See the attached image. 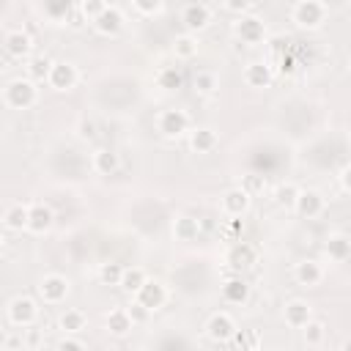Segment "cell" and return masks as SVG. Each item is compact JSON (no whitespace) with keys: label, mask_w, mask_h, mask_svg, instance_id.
I'll return each mask as SVG.
<instances>
[{"label":"cell","mask_w":351,"mask_h":351,"mask_svg":"<svg viewBox=\"0 0 351 351\" xmlns=\"http://www.w3.org/2000/svg\"><path fill=\"white\" fill-rule=\"evenodd\" d=\"M3 101L11 110H30L38 101V82L30 77H16L3 88Z\"/></svg>","instance_id":"1"},{"label":"cell","mask_w":351,"mask_h":351,"mask_svg":"<svg viewBox=\"0 0 351 351\" xmlns=\"http://www.w3.org/2000/svg\"><path fill=\"white\" fill-rule=\"evenodd\" d=\"M326 14H329V8L321 0H296L291 8V22L299 30H318V27H324Z\"/></svg>","instance_id":"2"},{"label":"cell","mask_w":351,"mask_h":351,"mask_svg":"<svg viewBox=\"0 0 351 351\" xmlns=\"http://www.w3.org/2000/svg\"><path fill=\"white\" fill-rule=\"evenodd\" d=\"M5 318L16 329H30L38 321V304H36V299L33 296H25V293H16L5 304Z\"/></svg>","instance_id":"3"},{"label":"cell","mask_w":351,"mask_h":351,"mask_svg":"<svg viewBox=\"0 0 351 351\" xmlns=\"http://www.w3.org/2000/svg\"><path fill=\"white\" fill-rule=\"evenodd\" d=\"M36 291H38V299H41L44 304H63V302L69 299V293H71V282H69L66 274L49 271V274H44V277L38 280Z\"/></svg>","instance_id":"4"},{"label":"cell","mask_w":351,"mask_h":351,"mask_svg":"<svg viewBox=\"0 0 351 351\" xmlns=\"http://www.w3.org/2000/svg\"><path fill=\"white\" fill-rule=\"evenodd\" d=\"M156 132L165 137V140H178L189 132V115L178 107H167L156 115Z\"/></svg>","instance_id":"5"},{"label":"cell","mask_w":351,"mask_h":351,"mask_svg":"<svg viewBox=\"0 0 351 351\" xmlns=\"http://www.w3.org/2000/svg\"><path fill=\"white\" fill-rule=\"evenodd\" d=\"M77 82H80V71L71 60H52V69L47 74V85L55 93H69L77 88Z\"/></svg>","instance_id":"6"},{"label":"cell","mask_w":351,"mask_h":351,"mask_svg":"<svg viewBox=\"0 0 351 351\" xmlns=\"http://www.w3.org/2000/svg\"><path fill=\"white\" fill-rule=\"evenodd\" d=\"M252 206V195L239 184V186H230L219 195V211L228 217V219H241Z\"/></svg>","instance_id":"7"},{"label":"cell","mask_w":351,"mask_h":351,"mask_svg":"<svg viewBox=\"0 0 351 351\" xmlns=\"http://www.w3.org/2000/svg\"><path fill=\"white\" fill-rule=\"evenodd\" d=\"M233 36L247 47H258L266 38V22L261 16H255V14H241L233 22Z\"/></svg>","instance_id":"8"},{"label":"cell","mask_w":351,"mask_h":351,"mask_svg":"<svg viewBox=\"0 0 351 351\" xmlns=\"http://www.w3.org/2000/svg\"><path fill=\"white\" fill-rule=\"evenodd\" d=\"M167 285L162 282V280H156V277H145V282L134 291V299L143 304V307H148L151 313H156V310H162L165 304H167Z\"/></svg>","instance_id":"9"},{"label":"cell","mask_w":351,"mask_h":351,"mask_svg":"<svg viewBox=\"0 0 351 351\" xmlns=\"http://www.w3.org/2000/svg\"><path fill=\"white\" fill-rule=\"evenodd\" d=\"M236 329H239V326H236V318H233L230 313H225V310L211 313L208 321H206V337H208L211 343H217V346L230 343V337H233Z\"/></svg>","instance_id":"10"},{"label":"cell","mask_w":351,"mask_h":351,"mask_svg":"<svg viewBox=\"0 0 351 351\" xmlns=\"http://www.w3.org/2000/svg\"><path fill=\"white\" fill-rule=\"evenodd\" d=\"M302 219H315L326 211V197L318 192V189H299L296 192V200L291 206Z\"/></svg>","instance_id":"11"},{"label":"cell","mask_w":351,"mask_h":351,"mask_svg":"<svg viewBox=\"0 0 351 351\" xmlns=\"http://www.w3.org/2000/svg\"><path fill=\"white\" fill-rule=\"evenodd\" d=\"M181 25H184V33H200L211 25V8L200 0H192L181 8Z\"/></svg>","instance_id":"12"},{"label":"cell","mask_w":351,"mask_h":351,"mask_svg":"<svg viewBox=\"0 0 351 351\" xmlns=\"http://www.w3.org/2000/svg\"><path fill=\"white\" fill-rule=\"evenodd\" d=\"M90 25H93V30H96L99 36H104V38H118V36L123 33V27H126V16H123V11H118L115 5H107L96 19H90Z\"/></svg>","instance_id":"13"},{"label":"cell","mask_w":351,"mask_h":351,"mask_svg":"<svg viewBox=\"0 0 351 351\" xmlns=\"http://www.w3.org/2000/svg\"><path fill=\"white\" fill-rule=\"evenodd\" d=\"M241 80H244V85L252 88V90H266V88L274 82V69H271L266 60H252V63L244 66Z\"/></svg>","instance_id":"14"},{"label":"cell","mask_w":351,"mask_h":351,"mask_svg":"<svg viewBox=\"0 0 351 351\" xmlns=\"http://www.w3.org/2000/svg\"><path fill=\"white\" fill-rule=\"evenodd\" d=\"M3 49L14 60H27L30 52H33V38L25 30H8L5 38H3Z\"/></svg>","instance_id":"15"},{"label":"cell","mask_w":351,"mask_h":351,"mask_svg":"<svg viewBox=\"0 0 351 351\" xmlns=\"http://www.w3.org/2000/svg\"><path fill=\"white\" fill-rule=\"evenodd\" d=\"M52 225H55V211H52V206H47V203H33V206H27V228H25V230H30V233H36V236H44Z\"/></svg>","instance_id":"16"},{"label":"cell","mask_w":351,"mask_h":351,"mask_svg":"<svg viewBox=\"0 0 351 351\" xmlns=\"http://www.w3.org/2000/svg\"><path fill=\"white\" fill-rule=\"evenodd\" d=\"M225 261H228V266H230L233 271H239V274H241L244 269L255 266V261H258V250H255L250 241H236V244H230V250H228Z\"/></svg>","instance_id":"17"},{"label":"cell","mask_w":351,"mask_h":351,"mask_svg":"<svg viewBox=\"0 0 351 351\" xmlns=\"http://www.w3.org/2000/svg\"><path fill=\"white\" fill-rule=\"evenodd\" d=\"M293 280L302 285V288H318L324 282V266L315 261V258H302L296 266H293Z\"/></svg>","instance_id":"18"},{"label":"cell","mask_w":351,"mask_h":351,"mask_svg":"<svg viewBox=\"0 0 351 351\" xmlns=\"http://www.w3.org/2000/svg\"><path fill=\"white\" fill-rule=\"evenodd\" d=\"M313 318V304L307 299H288L282 307V321L291 329H302Z\"/></svg>","instance_id":"19"},{"label":"cell","mask_w":351,"mask_h":351,"mask_svg":"<svg viewBox=\"0 0 351 351\" xmlns=\"http://www.w3.org/2000/svg\"><path fill=\"white\" fill-rule=\"evenodd\" d=\"M134 329V321L129 315L126 307H110L104 313V332L112 335V337H126L129 332Z\"/></svg>","instance_id":"20"},{"label":"cell","mask_w":351,"mask_h":351,"mask_svg":"<svg viewBox=\"0 0 351 351\" xmlns=\"http://www.w3.org/2000/svg\"><path fill=\"white\" fill-rule=\"evenodd\" d=\"M186 134H189V148L195 154H211L219 145V132L211 126H195Z\"/></svg>","instance_id":"21"},{"label":"cell","mask_w":351,"mask_h":351,"mask_svg":"<svg viewBox=\"0 0 351 351\" xmlns=\"http://www.w3.org/2000/svg\"><path fill=\"white\" fill-rule=\"evenodd\" d=\"M324 252L332 263H346L351 258V239L348 233H329L324 241Z\"/></svg>","instance_id":"22"},{"label":"cell","mask_w":351,"mask_h":351,"mask_svg":"<svg viewBox=\"0 0 351 351\" xmlns=\"http://www.w3.org/2000/svg\"><path fill=\"white\" fill-rule=\"evenodd\" d=\"M219 293H222V299H225L228 304H244V302L250 299V285H247V280H244L241 274H233V277H228V280L222 282Z\"/></svg>","instance_id":"23"},{"label":"cell","mask_w":351,"mask_h":351,"mask_svg":"<svg viewBox=\"0 0 351 351\" xmlns=\"http://www.w3.org/2000/svg\"><path fill=\"white\" fill-rule=\"evenodd\" d=\"M90 167L99 176H115L121 170V156L112 148H96L93 156H90Z\"/></svg>","instance_id":"24"},{"label":"cell","mask_w":351,"mask_h":351,"mask_svg":"<svg viewBox=\"0 0 351 351\" xmlns=\"http://www.w3.org/2000/svg\"><path fill=\"white\" fill-rule=\"evenodd\" d=\"M200 236V219L189 217V214H178L173 219V239L181 241V244H189Z\"/></svg>","instance_id":"25"},{"label":"cell","mask_w":351,"mask_h":351,"mask_svg":"<svg viewBox=\"0 0 351 351\" xmlns=\"http://www.w3.org/2000/svg\"><path fill=\"white\" fill-rule=\"evenodd\" d=\"M88 326V315L77 307H66L60 315H58V329L63 335H80L82 329Z\"/></svg>","instance_id":"26"},{"label":"cell","mask_w":351,"mask_h":351,"mask_svg":"<svg viewBox=\"0 0 351 351\" xmlns=\"http://www.w3.org/2000/svg\"><path fill=\"white\" fill-rule=\"evenodd\" d=\"M299 332H302V340H304L307 348H318L326 340V324L324 321H315V318H310Z\"/></svg>","instance_id":"27"},{"label":"cell","mask_w":351,"mask_h":351,"mask_svg":"<svg viewBox=\"0 0 351 351\" xmlns=\"http://www.w3.org/2000/svg\"><path fill=\"white\" fill-rule=\"evenodd\" d=\"M173 55L178 60H192L197 55V36L195 33H181L173 38Z\"/></svg>","instance_id":"28"},{"label":"cell","mask_w":351,"mask_h":351,"mask_svg":"<svg viewBox=\"0 0 351 351\" xmlns=\"http://www.w3.org/2000/svg\"><path fill=\"white\" fill-rule=\"evenodd\" d=\"M156 85L162 88V90H178V88H184V74H181V69L178 66H162L159 71H156Z\"/></svg>","instance_id":"29"},{"label":"cell","mask_w":351,"mask_h":351,"mask_svg":"<svg viewBox=\"0 0 351 351\" xmlns=\"http://www.w3.org/2000/svg\"><path fill=\"white\" fill-rule=\"evenodd\" d=\"M145 269L143 266H123V274H121V282H118V288L121 291H126L129 296H134V291L145 282Z\"/></svg>","instance_id":"30"},{"label":"cell","mask_w":351,"mask_h":351,"mask_svg":"<svg viewBox=\"0 0 351 351\" xmlns=\"http://www.w3.org/2000/svg\"><path fill=\"white\" fill-rule=\"evenodd\" d=\"M3 225L8 230H25L27 228V206L25 203H14L3 211Z\"/></svg>","instance_id":"31"},{"label":"cell","mask_w":351,"mask_h":351,"mask_svg":"<svg viewBox=\"0 0 351 351\" xmlns=\"http://www.w3.org/2000/svg\"><path fill=\"white\" fill-rule=\"evenodd\" d=\"M121 274H123V263H118V261H107L99 266V282L107 288H118Z\"/></svg>","instance_id":"32"},{"label":"cell","mask_w":351,"mask_h":351,"mask_svg":"<svg viewBox=\"0 0 351 351\" xmlns=\"http://www.w3.org/2000/svg\"><path fill=\"white\" fill-rule=\"evenodd\" d=\"M52 69V60L47 55H38V58H27V77L33 82H47V74Z\"/></svg>","instance_id":"33"},{"label":"cell","mask_w":351,"mask_h":351,"mask_svg":"<svg viewBox=\"0 0 351 351\" xmlns=\"http://www.w3.org/2000/svg\"><path fill=\"white\" fill-rule=\"evenodd\" d=\"M192 88H195V93H200V96H211V93H217L219 80H217L214 71H197L195 80H192Z\"/></svg>","instance_id":"34"},{"label":"cell","mask_w":351,"mask_h":351,"mask_svg":"<svg viewBox=\"0 0 351 351\" xmlns=\"http://www.w3.org/2000/svg\"><path fill=\"white\" fill-rule=\"evenodd\" d=\"M296 192H299V186H296V184H291V181H282V184L274 189V200H277L280 206L291 208V206H293V200H296Z\"/></svg>","instance_id":"35"},{"label":"cell","mask_w":351,"mask_h":351,"mask_svg":"<svg viewBox=\"0 0 351 351\" xmlns=\"http://www.w3.org/2000/svg\"><path fill=\"white\" fill-rule=\"evenodd\" d=\"M132 5H134V11L143 14V16H156V14H162L165 0H132Z\"/></svg>","instance_id":"36"},{"label":"cell","mask_w":351,"mask_h":351,"mask_svg":"<svg viewBox=\"0 0 351 351\" xmlns=\"http://www.w3.org/2000/svg\"><path fill=\"white\" fill-rule=\"evenodd\" d=\"M107 5H110V3H104V0H80V14L90 22V19H96Z\"/></svg>","instance_id":"37"},{"label":"cell","mask_w":351,"mask_h":351,"mask_svg":"<svg viewBox=\"0 0 351 351\" xmlns=\"http://www.w3.org/2000/svg\"><path fill=\"white\" fill-rule=\"evenodd\" d=\"M230 343H236V346H241V348H244V346H252V348H255V346H261V337H258L255 329H244V332L236 329L233 337H230Z\"/></svg>","instance_id":"38"},{"label":"cell","mask_w":351,"mask_h":351,"mask_svg":"<svg viewBox=\"0 0 351 351\" xmlns=\"http://www.w3.org/2000/svg\"><path fill=\"white\" fill-rule=\"evenodd\" d=\"M55 348H58V351H85L88 343L80 340V337H74V335H63V337L55 343Z\"/></svg>","instance_id":"39"},{"label":"cell","mask_w":351,"mask_h":351,"mask_svg":"<svg viewBox=\"0 0 351 351\" xmlns=\"http://www.w3.org/2000/svg\"><path fill=\"white\" fill-rule=\"evenodd\" d=\"M126 310H129V315H132L134 326H137V324H145V321L151 318V310H148V307H143V304H140L137 299H132V304H129Z\"/></svg>","instance_id":"40"},{"label":"cell","mask_w":351,"mask_h":351,"mask_svg":"<svg viewBox=\"0 0 351 351\" xmlns=\"http://www.w3.org/2000/svg\"><path fill=\"white\" fill-rule=\"evenodd\" d=\"M222 5H225V11L241 16V14H250V8L255 5V0H222Z\"/></svg>","instance_id":"41"},{"label":"cell","mask_w":351,"mask_h":351,"mask_svg":"<svg viewBox=\"0 0 351 351\" xmlns=\"http://www.w3.org/2000/svg\"><path fill=\"white\" fill-rule=\"evenodd\" d=\"M241 186L250 192V195H255V192H261L263 186H266V181L258 176V173H250V176H244V181H241Z\"/></svg>","instance_id":"42"},{"label":"cell","mask_w":351,"mask_h":351,"mask_svg":"<svg viewBox=\"0 0 351 351\" xmlns=\"http://www.w3.org/2000/svg\"><path fill=\"white\" fill-rule=\"evenodd\" d=\"M77 132H80L82 140H93L96 137V121L93 118H82L80 126H77Z\"/></svg>","instance_id":"43"},{"label":"cell","mask_w":351,"mask_h":351,"mask_svg":"<svg viewBox=\"0 0 351 351\" xmlns=\"http://www.w3.org/2000/svg\"><path fill=\"white\" fill-rule=\"evenodd\" d=\"M348 176H351V167L343 165V167H340V186H343V192H351V178H348Z\"/></svg>","instance_id":"44"},{"label":"cell","mask_w":351,"mask_h":351,"mask_svg":"<svg viewBox=\"0 0 351 351\" xmlns=\"http://www.w3.org/2000/svg\"><path fill=\"white\" fill-rule=\"evenodd\" d=\"M280 71H282V74H291V71H293V60H291V58H282V60H280Z\"/></svg>","instance_id":"45"},{"label":"cell","mask_w":351,"mask_h":351,"mask_svg":"<svg viewBox=\"0 0 351 351\" xmlns=\"http://www.w3.org/2000/svg\"><path fill=\"white\" fill-rule=\"evenodd\" d=\"M5 69H8V63H5V58H3V55H0V77H3V74H5Z\"/></svg>","instance_id":"46"},{"label":"cell","mask_w":351,"mask_h":351,"mask_svg":"<svg viewBox=\"0 0 351 351\" xmlns=\"http://www.w3.org/2000/svg\"><path fill=\"white\" fill-rule=\"evenodd\" d=\"M5 247V236H3V230H0V250Z\"/></svg>","instance_id":"47"},{"label":"cell","mask_w":351,"mask_h":351,"mask_svg":"<svg viewBox=\"0 0 351 351\" xmlns=\"http://www.w3.org/2000/svg\"><path fill=\"white\" fill-rule=\"evenodd\" d=\"M104 3H110V5H112V0H104Z\"/></svg>","instance_id":"48"}]
</instances>
